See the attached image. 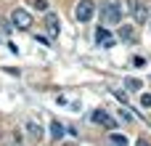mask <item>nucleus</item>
Instances as JSON below:
<instances>
[{"instance_id":"nucleus-1","label":"nucleus","mask_w":151,"mask_h":146,"mask_svg":"<svg viewBox=\"0 0 151 146\" xmlns=\"http://www.w3.org/2000/svg\"><path fill=\"white\" fill-rule=\"evenodd\" d=\"M93 16H96V3H93V0H80V3L74 5V19H77V21L88 24V21H93Z\"/></svg>"},{"instance_id":"nucleus-2","label":"nucleus","mask_w":151,"mask_h":146,"mask_svg":"<svg viewBox=\"0 0 151 146\" xmlns=\"http://www.w3.org/2000/svg\"><path fill=\"white\" fill-rule=\"evenodd\" d=\"M11 27L13 29H29L32 27V13L27 8H13L11 11Z\"/></svg>"},{"instance_id":"nucleus-3","label":"nucleus","mask_w":151,"mask_h":146,"mask_svg":"<svg viewBox=\"0 0 151 146\" xmlns=\"http://www.w3.org/2000/svg\"><path fill=\"white\" fill-rule=\"evenodd\" d=\"M119 19H122V8L117 3H106L104 5V24L114 27V24H119Z\"/></svg>"},{"instance_id":"nucleus-4","label":"nucleus","mask_w":151,"mask_h":146,"mask_svg":"<svg viewBox=\"0 0 151 146\" xmlns=\"http://www.w3.org/2000/svg\"><path fill=\"white\" fill-rule=\"evenodd\" d=\"M90 122H96V125H101V128H114V117H111L109 112H104V109L90 112Z\"/></svg>"},{"instance_id":"nucleus-5","label":"nucleus","mask_w":151,"mask_h":146,"mask_svg":"<svg viewBox=\"0 0 151 146\" xmlns=\"http://www.w3.org/2000/svg\"><path fill=\"white\" fill-rule=\"evenodd\" d=\"M24 130H27V136H29V141H35V144H40V141L45 138V133H42V128H40V122H37V120H27V125H24Z\"/></svg>"},{"instance_id":"nucleus-6","label":"nucleus","mask_w":151,"mask_h":146,"mask_svg":"<svg viewBox=\"0 0 151 146\" xmlns=\"http://www.w3.org/2000/svg\"><path fill=\"white\" fill-rule=\"evenodd\" d=\"M130 13H133L135 24H146V21H149V8H146V3H130Z\"/></svg>"},{"instance_id":"nucleus-7","label":"nucleus","mask_w":151,"mask_h":146,"mask_svg":"<svg viewBox=\"0 0 151 146\" xmlns=\"http://www.w3.org/2000/svg\"><path fill=\"white\" fill-rule=\"evenodd\" d=\"M96 43H98L101 48H109V45H114V37H111V32H109L106 27H98V29H96Z\"/></svg>"},{"instance_id":"nucleus-8","label":"nucleus","mask_w":151,"mask_h":146,"mask_svg":"<svg viewBox=\"0 0 151 146\" xmlns=\"http://www.w3.org/2000/svg\"><path fill=\"white\" fill-rule=\"evenodd\" d=\"M119 40L122 43H135V27L133 24H119Z\"/></svg>"},{"instance_id":"nucleus-9","label":"nucleus","mask_w":151,"mask_h":146,"mask_svg":"<svg viewBox=\"0 0 151 146\" xmlns=\"http://www.w3.org/2000/svg\"><path fill=\"white\" fill-rule=\"evenodd\" d=\"M45 27H48V35H50V40H56V37H58V16H56V13H48V19H45Z\"/></svg>"},{"instance_id":"nucleus-10","label":"nucleus","mask_w":151,"mask_h":146,"mask_svg":"<svg viewBox=\"0 0 151 146\" xmlns=\"http://www.w3.org/2000/svg\"><path fill=\"white\" fill-rule=\"evenodd\" d=\"M64 133H66V130H64V125H61L58 120H50V125H48V136H50V141H58Z\"/></svg>"},{"instance_id":"nucleus-11","label":"nucleus","mask_w":151,"mask_h":146,"mask_svg":"<svg viewBox=\"0 0 151 146\" xmlns=\"http://www.w3.org/2000/svg\"><path fill=\"white\" fill-rule=\"evenodd\" d=\"M125 88L127 90H143V80H138V77H125Z\"/></svg>"},{"instance_id":"nucleus-12","label":"nucleus","mask_w":151,"mask_h":146,"mask_svg":"<svg viewBox=\"0 0 151 146\" xmlns=\"http://www.w3.org/2000/svg\"><path fill=\"white\" fill-rule=\"evenodd\" d=\"M109 141H111L114 146H127V138L119 136V133H109Z\"/></svg>"},{"instance_id":"nucleus-13","label":"nucleus","mask_w":151,"mask_h":146,"mask_svg":"<svg viewBox=\"0 0 151 146\" xmlns=\"http://www.w3.org/2000/svg\"><path fill=\"white\" fill-rule=\"evenodd\" d=\"M111 96H114V98H119L122 104H127V93H125V90H111Z\"/></svg>"},{"instance_id":"nucleus-14","label":"nucleus","mask_w":151,"mask_h":146,"mask_svg":"<svg viewBox=\"0 0 151 146\" xmlns=\"http://www.w3.org/2000/svg\"><path fill=\"white\" fill-rule=\"evenodd\" d=\"M119 120H122V122H133V114H130L127 109H119Z\"/></svg>"},{"instance_id":"nucleus-15","label":"nucleus","mask_w":151,"mask_h":146,"mask_svg":"<svg viewBox=\"0 0 151 146\" xmlns=\"http://www.w3.org/2000/svg\"><path fill=\"white\" fill-rule=\"evenodd\" d=\"M141 106H143V109L151 106V93H143V96H141Z\"/></svg>"},{"instance_id":"nucleus-16","label":"nucleus","mask_w":151,"mask_h":146,"mask_svg":"<svg viewBox=\"0 0 151 146\" xmlns=\"http://www.w3.org/2000/svg\"><path fill=\"white\" fill-rule=\"evenodd\" d=\"M35 11H48V0H35Z\"/></svg>"},{"instance_id":"nucleus-17","label":"nucleus","mask_w":151,"mask_h":146,"mask_svg":"<svg viewBox=\"0 0 151 146\" xmlns=\"http://www.w3.org/2000/svg\"><path fill=\"white\" fill-rule=\"evenodd\" d=\"M143 64H146L143 56H133V66H143Z\"/></svg>"},{"instance_id":"nucleus-18","label":"nucleus","mask_w":151,"mask_h":146,"mask_svg":"<svg viewBox=\"0 0 151 146\" xmlns=\"http://www.w3.org/2000/svg\"><path fill=\"white\" fill-rule=\"evenodd\" d=\"M138 146H149V144H146V141H138Z\"/></svg>"}]
</instances>
